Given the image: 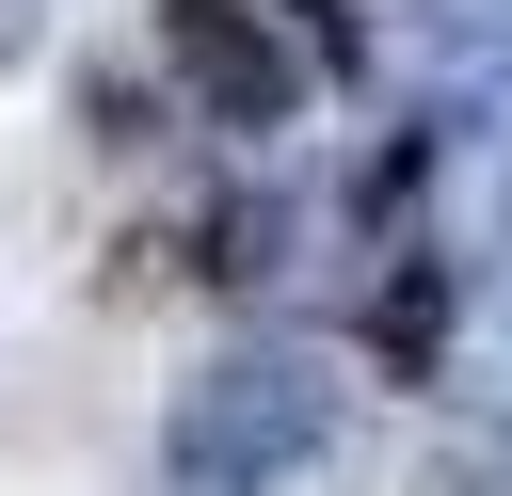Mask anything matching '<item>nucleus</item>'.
<instances>
[{"instance_id": "f257e3e1", "label": "nucleus", "mask_w": 512, "mask_h": 496, "mask_svg": "<svg viewBox=\"0 0 512 496\" xmlns=\"http://www.w3.org/2000/svg\"><path fill=\"white\" fill-rule=\"evenodd\" d=\"M320 448H336V368H304V352H224L208 384H176V432H160V464L192 496H272Z\"/></svg>"}, {"instance_id": "f03ea898", "label": "nucleus", "mask_w": 512, "mask_h": 496, "mask_svg": "<svg viewBox=\"0 0 512 496\" xmlns=\"http://www.w3.org/2000/svg\"><path fill=\"white\" fill-rule=\"evenodd\" d=\"M160 64L208 128H288V96H304V48L256 0H160Z\"/></svg>"}, {"instance_id": "7ed1b4c3", "label": "nucleus", "mask_w": 512, "mask_h": 496, "mask_svg": "<svg viewBox=\"0 0 512 496\" xmlns=\"http://www.w3.org/2000/svg\"><path fill=\"white\" fill-rule=\"evenodd\" d=\"M448 288H464V256H400L384 304H368V352H384V368H432V352H448Z\"/></svg>"}, {"instance_id": "20e7f679", "label": "nucleus", "mask_w": 512, "mask_h": 496, "mask_svg": "<svg viewBox=\"0 0 512 496\" xmlns=\"http://www.w3.org/2000/svg\"><path fill=\"white\" fill-rule=\"evenodd\" d=\"M416 48L480 80V64H512V0H416Z\"/></svg>"}, {"instance_id": "39448f33", "label": "nucleus", "mask_w": 512, "mask_h": 496, "mask_svg": "<svg viewBox=\"0 0 512 496\" xmlns=\"http://www.w3.org/2000/svg\"><path fill=\"white\" fill-rule=\"evenodd\" d=\"M288 16H304V48H336V64H352V0H288Z\"/></svg>"}, {"instance_id": "423d86ee", "label": "nucleus", "mask_w": 512, "mask_h": 496, "mask_svg": "<svg viewBox=\"0 0 512 496\" xmlns=\"http://www.w3.org/2000/svg\"><path fill=\"white\" fill-rule=\"evenodd\" d=\"M496 384H512V272H496Z\"/></svg>"}, {"instance_id": "0eeeda50", "label": "nucleus", "mask_w": 512, "mask_h": 496, "mask_svg": "<svg viewBox=\"0 0 512 496\" xmlns=\"http://www.w3.org/2000/svg\"><path fill=\"white\" fill-rule=\"evenodd\" d=\"M432 496H512V480H432Z\"/></svg>"}, {"instance_id": "6e6552de", "label": "nucleus", "mask_w": 512, "mask_h": 496, "mask_svg": "<svg viewBox=\"0 0 512 496\" xmlns=\"http://www.w3.org/2000/svg\"><path fill=\"white\" fill-rule=\"evenodd\" d=\"M496 208H512V144H496Z\"/></svg>"}]
</instances>
